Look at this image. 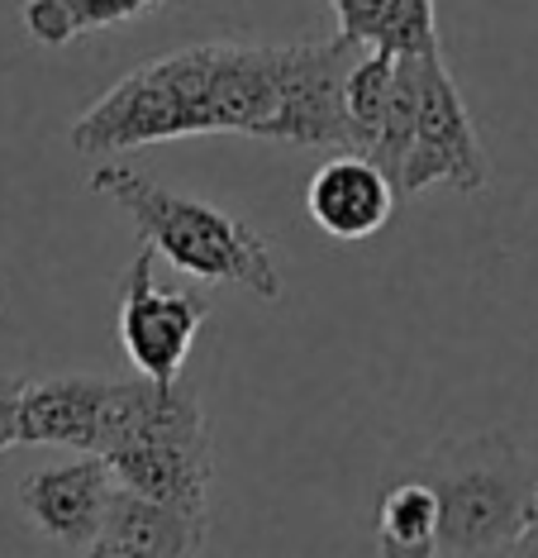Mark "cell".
Segmentation results:
<instances>
[{"label": "cell", "instance_id": "obj_1", "mask_svg": "<svg viewBox=\"0 0 538 558\" xmlns=\"http://www.w3.org/2000/svg\"><path fill=\"white\" fill-rule=\"evenodd\" d=\"M363 44H196L120 77L72 120L82 158H120L186 134H248L349 154V72Z\"/></svg>", "mask_w": 538, "mask_h": 558}, {"label": "cell", "instance_id": "obj_10", "mask_svg": "<svg viewBox=\"0 0 538 558\" xmlns=\"http://www.w3.org/2000/svg\"><path fill=\"white\" fill-rule=\"evenodd\" d=\"M205 515L172 511L138 492L120 487L96 544L82 558H200Z\"/></svg>", "mask_w": 538, "mask_h": 558}, {"label": "cell", "instance_id": "obj_4", "mask_svg": "<svg viewBox=\"0 0 538 558\" xmlns=\"http://www.w3.org/2000/svg\"><path fill=\"white\" fill-rule=\"evenodd\" d=\"M415 477L439 492L443 554L457 558H496L538 511V468L510 429L433 444Z\"/></svg>", "mask_w": 538, "mask_h": 558}, {"label": "cell", "instance_id": "obj_16", "mask_svg": "<svg viewBox=\"0 0 538 558\" xmlns=\"http://www.w3.org/2000/svg\"><path fill=\"white\" fill-rule=\"evenodd\" d=\"M439 558H457V554H439Z\"/></svg>", "mask_w": 538, "mask_h": 558}, {"label": "cell", "instance_id": "obj_2", "mask_svg": "<svg viewBox=\"0 0 538 558\" xmlns=\"http://www.w3.org/2000/svg\"><path fill=\"white\" fill-rule=\"evenodd\" d=\"M91 192L110 196L114 206L134 220V230L144 234V244L168 258L176 272H191L200 282H224L239 287L258 301H281V268L277 253L248 220L229 215L220 206L172 186L152 182L148 172L130 168V162L100 158L91 172Z\"/></svg>", "mask_w": 538, "mask_h": 558}, {"label": "cell", "instance_id": "obj_6", "mask_svg": "<svg viewBox=\"0 0 538 558\" xmlns=\"http://www.w3.org/2000/svg\"><path fill=\"white\" fill-rule=\"evenodd\" d=\"M205 311L210 306L200 296H191V291H168L152 282V248L144 244L120 277L114 329H120V344L138 373L158 377V383H176L205 325Z\"/></svg>", "mask_w": 538, "mask_h": 558}, {"label": "cell", "instance_id": "obj_7", "mask_svg": "<svg viewBox=\"0 0 538 558\" xmlns=\"http://www.w3.org/2000/svg\"><path fill=\"white\" fill-rule=\"evenodd\" d=\"M114 492H120L114 468L100 453H76L72 463L38 468L20 482V511L38 535L62 544L68 554H86L106 525Z\"/></svg>", "mask_w": 538, "mask_h": 558}, {"label": "cell", "instance_id": "obj_11", "mask_svg": "<svg viewBox=\"0 0 538 558\" xmlns=\"http://www.w3.org/2000/svg\"><path fill=\"white\" fill-rule=\"evenodd\" d=\"M339 34L377 53H439V10L433 0H329Z\"/></svg>", "mask_w": 538, "mask_h": 558}, {"label": "cell", "instance_id": "obj_13", "mask_svg": "<svg viewBox=\"0 0 538 558\" xmlns=\"http://www.w3.org/2000/svg\"><path fill=\"white\" fill-rule=\"evenodd\" d=\"M158 5H168V0H24L20 20H24V29H29L34 44L62 48V44L82 39V34L138 20Z\"/></svg>", "mask_w": 538, "mask_h": 558}, {"label": "cell", "instance_id": "obj_9", "mask_svg": "<svg viewBox=\"0 0 538 558\" xmlns=\"http://www.w3.org/2000/svg\"><path fill=\"white\" fill-rule=\"evenodd\" d=\"M395 186L391 177L367 162L363 154H339L329 158L325 168L310 177L305 186V210L310 220L339 244H357V239H371L381 225L391 220L395 210Z\"/></svg>", "mask_w": 538, "mask_h": 558}, {"label": "cell", "instance_id": "obj_5", "mask_svg": "<svg viewBox=\"0 0 538 558\" xmlns=\"http://www.w3.org/2000/svg\"><path fill=\"white\" fill-rule=\"evenodd\" d=\"M429 186H453L457 196H481L491 186V158H486L467 100L443 62V48L419 58L415 134H409L401 177H395L401 201L429 192Z\"/></svg>", "mask_w": 538, "mask_h": 558}, {"label": "cell", "instance_id": "obj_3", "mask_svg": "<svg viewBox=\"0 0 538 558\" xmlns=\"http://www.w3.org/2000/svg\"><path fill=\"white\" fill-rule=\"evenodd\" d=\"M100 459L114 468L120 487L172 506V511L205 515L215 449L200 411V391L182 377L176 383H158L144 373L114 377Z\"/></svg>", "mask_w": 538, "mask_h": 558}, {"label": "cell", "instance_id": "obj_15", "mask_svg": "<svg viewBox=\"0 0 538 558\" xmlns=\"http://www.w3.org/2000/svg\"><path fill=\"white\" fill-rule=\"evenodd\" d=\"M496 558H538V511H534L529 525H524L519 535L510 539V544H505V549L496 554Z\"/></svg>", "mask_w": 538, "mask_h": 558}, {"label": "cell", "instance_id": "obj_14", "mask_svg": "<svg viewBox=\"0 0 538 558\" xmlns=\"http://www.w3.org/2000/svg\"><path fill=\"white\" fill-rule=\"evenodd\" d=\"M20 397H24V377L0 373V453L10 444H20Z\"/></svg>", "mask_w": 538, "mask_h": 558}, {"label": "cell", "instance_id": "obj_12", "mask_svg": "<svg viewBox=\"0 0 538 558\" xmlns=\"http://www.w3.org/2000/svg\"><path fill=\"white\" fill-rule=\"evenodd\" d=\"M381 558H439L443 554V511L439 492L425 477H405L391 492H381L371 515Z\"/></svg>", "mask_w": 538, "mask_h": 558}, {"label": "cell", "instance_id": "obj_8", "mask_svg": "<svg viewBox=\"0 0 538 558\" xmlns=\"http://www.w3.org/2000/svg\"><path fill=\"white\" fill-rule=\"evenodd\" d=\"M110 397H114V377H96V373L24 383L20 444H58V449H76V453H100Z\"/></svg>", "mask_w": 538, "mask_h": 558}]
</instances>
